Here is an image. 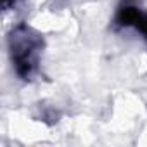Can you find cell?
I'll list each match as a JSON object with an SVG mask.
<instances>
[{
  "label": "cell",
  "mask_w": 147,
  "mask_h": 147,
  "mask_svg": "<svg viewBox=\"0 0 147 147\" xmlns=\"http://www.w3.org/2000/svg\"><path fill=\"white\" fill-rule=\"evenodd\" d=\"M11 4H14V0H2V5H4L5 9H7V7H9Z\"/></svg>",
  "instance_id": "obj_3"
},
{
  "label": "cell",
  "mask_w": 147,
  "mask_h": 147,
  "mask_svg": "<svg viewBox=\"0 0 147 147\" xmlns=\"http://www.w3.org/2000/svg\"><path fill=\"white\" fill-rule=\"evenodd\" d=\"M114 23L121 28H133L137 30L145 40H147V12L142 11L137 4L130 2H121L118 11H116V18Z\"/></svg>",
  "instance_id": "obj_2"
},
{
  "label": "cell",
  "mask_w": 147,
  "mask_h": 147,
  "mask_svg": "<svg viewBox=\"0 0 147 147\" xmlns=\"http://www.w3.org/2000/svg\"><path fill=\"white\" fill-rule=\"evenodd\" d=\"M42 38L26 24L16 26L9 35V50L12 66L18 76L30 80L38 67V57L42 52Z\"/></svg>",
  "instance_id": "obj_1"
}]
</instances>
